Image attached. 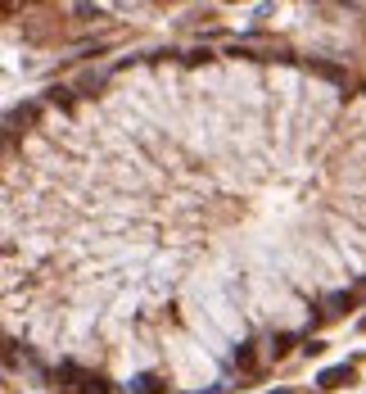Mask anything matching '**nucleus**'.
Returning a JSON list of instances; mask_svg holds the SVG:
<instances>
[{
  "mask_svg": "<svg viewBox=\"0 0 366 394\" xmlns=\"http://www.w3.org/2000/svg\"><path fill=\"white\" fill-rule=\"evenodd\" d=\"M353 309V290H330L321 300V322H330V317H344Z\"/></svg>",
  "mask_w": 366,
  "mask_h": 394,
  "instance_id": "obj_1",
  "label": "nucleus"
},
{
  "mask_svg": "<svg viewBox=\"0 0 366 394\" xmlns=\"http://www.w3.org/2000/svg\"><path fill=\"white\" fill-rule=\"evenodd\" d=\"M316 381H321V390H339V386H349V381H353V363H335V367H325Z\"/></svg>",
  "mask_w": 366,
  "mask_h": 394,
  "instance_id": "obj_2",
  "label": "nucleus"
},
{
  "mask_svg": "<svg viewBox=\"0 0 366 394\" xmlns=\"http://www.w3.org/2000/svg\"><path fill=\"white\" fill-rule=\"evenodd\" d=\"M127 390H131V394H168V381H159V377H136Z\"/></svg>",
  "mask_w": 366,
  "mask_h": 394,
  "instance_id": "obj_3",
  "label": "nucleus"
},
{
  "mask_svg": "<svg viewBox=\"0 0 366 394\" xmlns=\"http://www.w3.org/2000/svg\"><path fill=\"white\" fill-rule=\"evenodd\" d=\"M294 340H298V335H272V340H267V358H285Z\"/></svg>",
  "mask_w": 366,
  "mask_h": 394,
  "instance_id": "obj_4",
  "label": "nucleus"
},
{
  "mask_svg": "<svg viewBox=\"0 0 366 394\" xmlns=\"http://www.w3.org/2000/svg\"><path fill=\"white\" fill-rule=\"evenodd\" d=\"M77 394H113V390H109V381H104V377L86 372V381H82V390H77Z\"/></svg>",
  "mask_w": 366,
  "mask_h": 394,
  "instance_id": "obj_5",
  "label": "nucleus"
},
{
  "mask_svg": "<svg viewBox=\"0 0 366 394\" xmlns=\"http://www.w3.org/2000/svg\"><path fill=\"white\" fill-rule=\"evenodd\" d=\"M36 118V109L27 104V109H9V132H18V122H32Z\"/></svg>",
  "mask_w": 366,
  "mask_h": 394,
  "instance_id": "obj_6",
  "label": "nucleus"
},
{
  "mask_svg": "<svg viewBox=\"0 0 366 394\" xmlns=\"http://www.w3.org/2000/svg\"><path fill=\"white\" fill-rule=\"evenodd\" d=\"M316 73H321V78H330V82H349V73L335 69V64H316Z\"/></svg>",
  "mask_w": 366,
  "mask_h": 394,
  "instance_id": "obj_7",
  "label": "nucleus"
},
{
  "mask_svg": "<svg viewBox=\"0 0 366 394\" xmlns=\"http://www.w3.org/2000/svg\"><path fill=\"white\" fill-rule=\"evenodd\" d=\"M45 100H50V104H73V91H68V86H50Z\"/></svg>",
  "mask_w": 366,
  "mask_h": 394,
  "instance_id": "obj_8",
  "label": "nucleus"
},
{
  "mask_svg": "<svg viewBox=\"0 0 366 394\" xmlns=\"http://www.w3.org/2000/svg\"><path fill=\"white\" fill-rule=\"evenodd\" d=\"M235 363L244 372H254V349H249V344H240V349H235Z\"/></svg>",
  "mask_w": 366,
  "mask_h": 394,
  "instance_id": "obj_9",
  "label": "nucleus"
},
{
  "mask_svg": "<svg viewBox=\"0 0 366 394\" xmlns=\"http://www.w3.org/2000/svg\"><path fill=\"white\" fill-rule=\"evenodd\" d=\"M272 394H290V390H272Z\"/></svg>",
  "mask_w": 366,
  "mask_h": 394,
  "instance_id": "obj_10",
  "label": "nucleus"
},
{
  "mask_svg": "<svg viewBox=\"0 0 366 394\" xmlns=\"http://www.w3.org/2000/svg\"><path fill=\"white\" fill-rule=\"evenodd\" d=\"M358 326H362V331H366V317H362V322H358Z\"/></svg>",
  "mask_w": 366,
  "mask_h": 394,
  "instance_id": "obj_11",
  "label": "nucleus"
}]
</instances>
